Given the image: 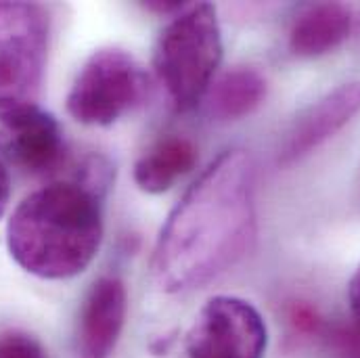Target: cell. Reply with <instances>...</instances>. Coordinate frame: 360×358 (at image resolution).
Returning <instances> with one entry per match:
<instances>
[{
    "label": "cell",
    "mask_w": 360,
    "mask_h": 358,
    "mask_svg": "<svg viewBox=\"0 0 360 358\" xmlns=\"http://www.w3.org/2000/svg\"><path fill=\"white\" fill-rule=\"evenodd\" d=\"M256 166L245 149L222 151L168 216L153 254L162 291L197 289L235 267L256 239Z\"/></svg>",
    "instance_id": "6da1fadb"
},
{
    "label": "cell",
    "mask_w": 360,
    "mask_h": 358,
    "mask_svg": "<svg viewBox=\"0 0 360 358\" xmlns=\"http://www.w3.org/2000/svg\"><path fill=\"white\" fill-rule=\"evenodd\" d=\"M103 241L101 195L80 182H55L27 195L6 224L13 260L40 279L89 269Z\"/></svg>",
    "instance_id": "7a4b0ae2"
},
{
    "label": "cell",
    "mask_w": 360,
    "mask_h": 358,
    "mask_svg": "<svg viewBox=\"0 0 360 358\" xmlns=\"http://www.w3.org/2000/svg\"><path fill=\"white\" fill-rule=\"evenodd\" d=\"M222 61V36L216 8L186 4L162 30L153 68L179 111L195 107L207 92Z\"/></svg>",
    "instance_id": "3957f363"
},
{
    "label": "cell",
    "mask_w": 360,
    "mask_h": 358,
    "mask_svg": "<svg viewBox=\"0 0 360 358\" xmlns=\"http://www.w3.org/2000/svg\"><path fill=\"white\" fill-rule=\"evenodd\" d=\"M149 78L122 49H98L86 59L70 94V115L86 126H111L147 96Z\"/></svg>",
    "instance_id": "277c9868"
},
{
    "label": "cell",
    "mask_w": 360,
    "mask_h": 358,
    "mask_svg": "<svg viewBox=\"0 0 360 358\" xmlns=\"http://www.w3.org/2000/svg\"><path fill=\"white\" fill-rule=\"evenodd\" d=\"M51 19L36 2H0V96L32 98L49 57Z\"/></svg>",
    "instance_id": "5b68a950"
},
{
    "label": "cell",
    "mask_w": 360,
    "mask_h": 358,
    "mask_svg": "<svg viewBox=\"0 0 360 358\" xmlns=\"http://www.w3.org/2000/svg\"><path fill=\"white\" fill-rule=\"evenodd\" d=\"M269 329L258 308L235 295H216L197 312L188 333L191 358H264Z\"/></svg>",
    "instance_id": "8992f818"
},
{
    "label": "cell",
    "mask_w": 360,
    "mask_h": 358,
    "mask_svg": "<svg viewBox=\"0 0 360 358\" xmlns=\"http://www.w3.org/2000/svg\"><path fill=\"white\" fill-rule=\"evenodd\" d=\"M65 153L63 130L53 113L32 98L0 96V158L15 168L42 174Z\"/></svg>",
    "instance_id": "52a82bcc"
},
{
    "label": "cell",
    "mask_w": 360,
    "mask_h": 358,
    "mask_svg": "<svg viewBox=\"0 0 360 358\" xmlns=\"http://www.w3.org/2000/svg\"><path fill=\"white\" fill-rule=\"evenodd\" d=\"M360 113V82H348L304 109L285 132L278 149L281 164H293L335 136Z\"/></svg>",
    "instance_id": "ba28073f"
},
{
    "label": "cell",
    "mask_w": 360,
    "mask_h": 358,
    "mask_svg": "<svg viewBox=\"0 0 360 358\" xmlns=\"http://www.w3.org/2000/svg\"><path fill=\"white\" fill-rule=\"evenodd\" d=\"M128 312V291L117 276H101L89 289L78 327L82 358H109L122 335Z\"/></svg>",
    "instance_id": "9c48e42d"
},
{
    "label": "cell",
    "mask_w": 360,
    "mask_h": 358,
    "mask_svg": "<svg viewBox=\"0 0 360 358\" xmlns=\"http://www.w3.org/2000/svg\"><path fill=\"white\" fill-rule=\"evenodd\" d=\"M352 13L340 2H321L308 6L293 21L289 49L293 55L312 59L338 49L350 34Z\"/></svg>",
    "instance_id": "30bf717a"
},
{
    "label": "cell",
    "mask_w": 360,
    "mask_h": 358,
    "mask_svg": "<svg viewBox=\"0 0 360 358\" xmlns=\"http://www.w3.org/2000/svg\"><path fill=\"white\" fill-rule=\"evenodd\" d=\"M197 164V147L191 139L166 134L158 139L136 162L134 182L141 191L160 195L170 191L176 180L188 174Z\"/></svg>",
    "instance_id": "8fae6325"
},
{
    "label": "cell",
    "mask_w": 360,
    "mask_h": 358,
    "mask_svg": "<svg viewBox=\"0 0 360 358\" xmlns=\"http://www.w3.org/2000/svg\"><path fill=\"white\" fill-rule=\"evenodd\" d=\"M266 78L254 68H233L210 90V113L218 120H239L266 98Z\"/></svg>",
    "instance_id": "7c38bea8"
},
{
    "label": "cell",
    "mask_w": 360,
    "mask_h": 358,
    "mask_svg": "<svg viewBox=\"0 0 360 358\" xmlns=\"http://www.w3.org/2000/svg\"><path fill=\"white\" fill-rule=\"evenodd\" d=\"M0 358H49L44 346L21 329L0 333Z\"/></svg>",
    "instance_id": "4fadbf2b"
},
{
    "label": "cell",
    "mask_w": 360,
    "mask_h": 358,
    "mask_svg": "<svg viewBox=\"0 0 360 358\" xmlns=\"http://www.w3.org/2000/svg\"><path fill=\"white\" fill-rule=\"evenodd\" d=\"M348 304H350V312L354 319V325L360 333V267L352 274L350 283H348Z\"/></svg>",
    "instance_id": "5bb4252c"
},
{
    "label": "cell",
    "mask_w": 360,
    "mask_h": 358,
    "mask_svg": "<svg viewBox=\"0 0 360 358\" xmlns=\"http://www.w3.org/2000/svg\"><path fill=\"white\" fill-rule=\"evenodd\" d=\"M8 195H11V179H8V170H6V166H4V164H2V160H0V216H2V214H4V210H6Z\"/></svg>",
    "instance_id": "9a60e30c"
}]
</instances>
